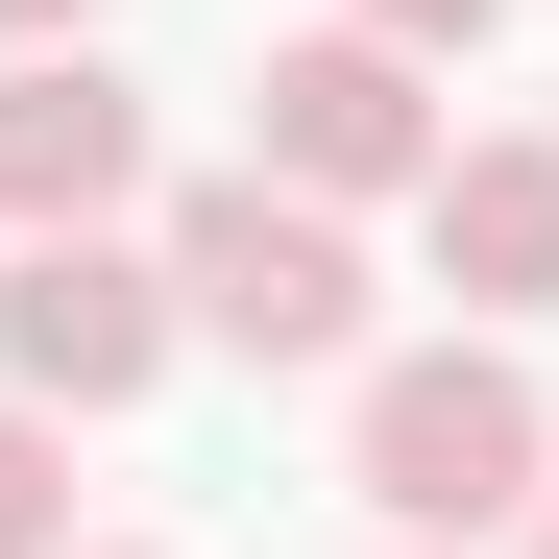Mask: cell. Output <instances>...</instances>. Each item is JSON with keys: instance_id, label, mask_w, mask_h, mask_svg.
Wrapping results in <instances>:
<instances>
[{"instance_id": "obj_7", "label": "cell", "mask_w": 559, "mask_h": 559, "mask_svg": "<svg viewBox=\"0 0 559 559\" xmlns=\"http://www.w3.org/2000/svg\"><path fill=\"white\" fill-rule=\"evenodd\" d=\"M0 559H73V414L0 390Z\"/></svg>"}, {"instance_id": "obj_8", "label": "cell", "mask_w": 559, "mask_h": 559, "mask_svg": "<svg viewBox=\"0 0 559 559\" xmlns=\"http://www.w3.org/2000/svg\"><path fill=\"white\" fill-rule=\"evenodd\" d=\"M341 25H390L414 73H462V49H487V25H511V0H341Z\"/></svg>"}, {"instance_id": "obj_3", "label": "cell", "mask_w": 559, "mask_h": 559, "mask_svg": "<svg viewBox=\"0 0 559 559\" xmlns=\"http://www.w3.org/2000/svg\"><path fill=\"white\" fill-rule=\"evenodd\" d=\"M170 341H195V317H170L146 219H98V243H0V390H25V414H73V438L146 414V390H170Z\"/></svg>"}, {"instance_id": "obj_10", "label": "cell", "mask_w": 559, "mask_h": 559, "mask_svg": "<svg viewBox=\"0 0 559 559\" xmlns=\"http://www.w3.org/2000/svg\"><path fill=\"white\" fill-rule=\"evenodd\" d=\"M487 559H559V487H535V511H511V535H487Z\"/></svg>"}, {"instance_id": "obj_2", "label": "cell", "mask_w": 559, "mask_h": 559, "mask_svg": "<svg viewBox=\"0 0 559 559\" xmlns=\"http://www.w3.org/2000/svg\"><path fill=\"white\" fill-rule=\"evenodd\" d=\"M146 267L219 365H365V219L293 195V170H170L146 195Z\"/></svg>"}, {"instance_id": "obj_5", "label": "cell", "mask_w": 559, "mask_h": 559, "mask_svg": "<svg viewBox=\"0 0 559 559\" xmlns=\"http://www.w3.org/2000/svg\"><path fill=\"white\" fill-rule=\"evenodd\" d=\"M170 195V146H146V73L122 49H0V243H98Z\"/></svg>"}, {"instance_id": "obj_11", "label": "cell", "mask_w": 559, "mask_h": 559, "mask_svg": "<svg viewBox=\"0 0 559 559\" xmlns=\"http://www.w3.org/2000/svg\"><path fill=\"white\" fill-rule=\"evenodd\" d=\"M73 559H146V535H73Z\"/></svg>"}, {"instance_id": "obj_12", "label": "cell", "mask_w": 559, "mask_h": 559, "mask_svg": "<svg viewBox=\"0 0 559 559\" xmlns=\"http://www.w3.org/2000/svg\"><path fill=\"white\" fill-rule=\"evenodd\" d=\"M390 559H462V535H390Z\"/></svg>"}, {"instance_id": "obj_1", "label": "cell", "mask_w": 559, "mask_h": 559, "mask_svg": "<svg viewBox=\"0 0 559 559\" xmlns=\"http://www.w3.org/2000/svg\"><path fill=\"white\" fill-rule=\"evenodd\" d=\"M341 487L390 511V535H462V559H487V535L559 487V390H535L511 341H390V365L341 390Z\"/></svg>"}, {"instance_id": "obj_9", "label": "cell", "mask_w": 559, "mask_h": 559, "mask_svg": "<svg viewBox=\"0 0 559 559\" xmlns=\"http://www.w3.org/2000/svg\"><path fill=\"white\" fill-rule=\"evenodd\" d=\"M0 49H98V0H0Z\"/></svg>"}, {"instance_id": "obj_4", "label": "cell", "mask_w": 559, "mask_h": 559, "mask_svg": "<svg viewBox=\"0 0 559 559\" xmlns=\"http://www.w3.org/2000/svg\"><path fill=\"white\" fill-rule=\"evenodd\" d=\"M243 122H267L243 170H293V195H341V219H365V195H438V146H462V122H438V73H414L390 25H341V0L243 73Z\"/></svg>"}, {"instance_id": "obj_6", "label": "cell", "mask_w": 559, "mask_h": 559, "mask_svg": "<svg viewBox=\"0 0 559 559\" xmlns=\"http://www.w3.org/2000/svg\"><path fill=\"white\" fill-rule=\"evenodd\" d=\"M414 243H438V293L462 317H559V122H462L438 146V195H414Z\"/></svg>"}]
</instances>
